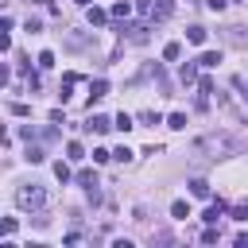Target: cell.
I'll list each match as a JSON object with an SVG mask.
<instances>
[{
  "mask_svg": "<svg viewBox=\"0 0 248 248\" xmlns=\"http://www.w3.org/2000/svg\"><path fill=\"white\" fill-rule=\"evenodd\" d=\"M236 151V140L225 136V132H209L202 140H194V155H205V159H225Z\"/></svg>",
  "mask_w": 248,
  "mask_h": 248,
  "instance_id": "6da1fadb",
  "label": "cell"
},
{
  "mask_svg": "<svg viewBox=\"0 0 248 248\" xmlns=\"http://www.w3.org/2000/svg\"><path fill=\"white\" fill-rule=\"evenodd\" d=\"M43 202H46V194H43V186H19L16 190V205L19 209H43Z\"/></svg>",
  "mask_w": 248,
  "mask_h": 248,
  "instance_id": "7a4b0ae2",
  "label": "cell"
},
{
  "mask_svg": "<svg viewBox=\"0 0 248 248\" xmlns=\"http://www.w3.org/2000/svg\"><path fill=\"white\" fill-rule=\"evenodd\" d=\"M170 12H174V0H155L151 4V23H163V19H170Z\"/></svg>",
  "mask_w": 248,
  "mask_h": 248,
  "instance_id": "3957f363",
  "label": "cell"
},
{
  "mask_svg": "<svg viewBox=\"0 0 248 248\" xmlns=\"http://www.w3.org/2000/svg\"><path fill=\"white\" fill-rule=\"evenodd\" d=\"M81 128H85V132H97V136H101V132H108V128H116V124H112L108 116H101V112H93V116H89V120H85Z\"/></svg>",
  "mask_w": 248,
  "mask_h": 248,
  "instance_id": "277c9868",
  "label": "cell"
},
{
  "mask_svg": "<svg viewBox=\"0 0 248 248\" xmlns=\"http://www.w3.org/2000/svg\"><path fill=\"white\" fill-rule=\"evenodd\" d=\"M101 97H108V81H105V78H97V81L89 85V105H93V101H101Z\"/></svg>",
  "mask_w": 248,
  "mask_h": 248,
  "instance_id": "5b68a950",
  "label": "cell"
},
{
  "mask_svg": "<svg viewBox=\"0 0 248 248\" xmlns=\"http://www.w3.org/2000/svg\"><path fill=\"white\" fill-rule=\"evenodd\" d=\"M202 217H205V225H217V221L225 217V202H213V205H209V209H205Z\"/></svg>",
  "mask_w": 248,
  "mask_h": 248,
  "instance_id": "8992f818",
  "label": "cell"
},
{
  "mask_svg": "<svg viewBox=\"0 0 248 248\" xmlns=\"http://www.w3.org/2000/svg\"><path fill=\"white\" fill-rule=\"evenodd\" d=\"M198 66H202L198 58H194V62H182V70H178V74H182V81H186V85H190V81H198Z\"/></svg>",
  "mask_w": 248,
  "mask_h": 248,
  "instance_id": "52a82bcc",
  "label": "cell"
},
{
  "mask_svg": "<svg viewBox=\"0 0 248 248\" xmlns=\"http://www.w3.org/2000/svg\"><path fill=\"white\" fill-rule=\"evenodd\" d=\"M186 39H190L194 46H202V43H205V27H202V23H194V27H186Z\"/></svg>",
  "mask_w": 248,
  "mask_h": 248,
  "instance_id": "ba28073f",
  "label": "cell"
},
{
  "mask_svg": "<svg viewBox=\"0 0 248 248\" xmlns=\"http://www.w3.org/2000/svg\"><path fill=\"white\" fill-rule=\"evenodd\" d=\"M190 194L194 198H209V182L205 178H190Z\"/></svg>",
  "mask_w": 248,
  "mask_h": 248,
  "instance_id": "9c48e42d",
  "label": "cell"
},
{
  "mask_svg": "<svg viewBox=\"0 0 248 248\" xmlns=\"http://www.w3.org/2000/svg\"><path fill=\"white\" fill-rule=\"evenodd\" d=\"M128 12H132V4H128V0H116L108 16H112V19H128Z\"/></svg>",
  "mask_w": 248,
  "mask_h": 248,
  "instance_id": "30bf717a",
  "label": "cell"
},
{
  "mask_svg": "<svg viewBox=\"0 0 248 248\" xmlns=\"http://www.w3.org/2000/svg\"><path fill=\"white\" fill-rule=\"evenodd\" d=\"M198 62H202L205 70H213V66L221 62V54H217V50H202V54H198Z\"/></svg>",
  "mask_w": 248,
  "mask_h": 248,
  "instance_id": "8fae6325",
  "label": "cell"
},
{
  "mask_svg": "<svg viewBox=\"0 0 248 248\" xmlns=\"http://www.w3.org/2000/svg\"><path fill=\"white\" fill-rule=\"evenodd\" d=\"M105 19H108V12H101V8H89V27H105Z\"/></svg>",
  "mask_w": 248,
  "mask_h": 248,
  "instance_id": "7c38bea8",
  "label": "cell"
},
{
  "mask_svg": "<svg viewBox=\"0 0 248 248\" xmlns=\"http://www.w3.org/2000/svg\"><path fill=\"white\" fill-rule=\"evenodd\" d=\"M167 128L182 132V128H186V112H170V116H167Z\"/></svg>",
  "mask_w": 248,
  "mask_h": 248,
  "instance_id": "4fadbf2b",
  "label": "cell"
},
{
  "mask_svg": "<svg viewBox=\"0 0 248 248\" xmlns=\"http://www.w3.org/2000/svg\"><path fill=\"white\" fill-rule=\"evenodd\" d=\"M66 159H85V147H81L78 140H70V143H66Z\"/></svg>",
  "mask_w": 248,
  "mask_h": 248,
  "instance_id": "5bb4252c",
  "label": "cell"
},
{
  "mask_svg": "<svg viewBox=\"0 0 248 248\" xmlns=\"http://www.w3.org/2000/svg\"><path fill=\"white\" fill-rule=\"evenodd\" d=\"M78 186H97V170H78Z\"/></svg>",
  "mask_w": 248,
  "mask_h": 248,
  "instance_id": "9a60e30c",
  "label": "cell"
},
{
  "mask_svg": "<svg viewBox=\"0 0 248 248\" xmlns=\"http://www.w3.org/2000/svg\"><path fill=\"white\" fill-rule=\"evenodd\" d=\"M229 39H232L236 46H248V31H244V27H229Z\"/></svg>",
  "mask_w": 248,
  "mask_h": 248,
  "instance_id": "2e32d148",
  "label": "cell"
},
{
  "mask_svg": "<svg viewBox=\"0 0 248 248\" xmlns=\"http://www.w3.org/2000/svg\"><path fill=\"white\" fill-rule=\"evenodd\" d=\"M170 217L186 221V217H190V205H186V202H174V205H170Z\"/></svg>",
  "mask_w": 248,
  "mask_h": 248,
  "instance_id": "e0dca14e",
  "label": "cell"
},
{
  "mask_svg": "<svg viewBox=\"0 0 248 248\" xmlns=\"http://www.w3.org/2000/svg\"><path fill=\"white\" fill-rule=\"evenodd\" d=\"M178 54H182V46H178V43H167V46H163V58H167V62H174Z\"/></svg>",
  "mask_w": 248,
  "mask_h": 248,
  "instance_id": "ac0fdd59",
  "label": "cell"
},
{
  "mask_svg": "<svg viewBox=\"0 0 248 248\" xmlns=\"http://www.w3.org/2000/svg\"><path fill=\"white\" fill-rule=\"evenodd\" d=\"M112 124H116V128H120V132H128V128H136V124H132V116H128V112H120V116H116V120H112Z\"/></svg>",
  "mask_w": 248,
  "mask_h": 248,
  "instance_id": "d6986e66",
  "label": "cell"
},
{
  "mask_svg": "<svg viewBox=\"0 0 248 248\" xmlns=\"http://www.w3.org/2000/svg\"><path fill=\"white\" fill-rule=\"evenodd\" d=\"M27 159H31V163H43V159H46V151H43V147H35V143H31V147H27Z\"/></svg>",
  "mask_w": 248,
  "mask_h": 248,
  "instance_id": "ffe728a7",
  "label": "cell"
},
{
  "mask_svg": "<svg viewBox=\"0 0 248 248\" xmlns=\"http://www.w3.org/2000/svg\"><path fill=\"white\" fill-rule=\"evenodd\" d=\"M54 174H58V182H70V178H74V174H70V167H66V163H54Z\"/></svg>",
  "mask_w": 248,
  "mask_h": 248,
  "instance_id": "44dd1931",
  "label": "cell"
},
{
  "mask_svg": "<svg viewBox=\"0 0 248 248\" xmlns=\"http://www.w3.org/2000/svg\"><path fill=\"white\" fill-rule=\"evenodd\" d=\"M232 217H236V221H248V202H236V205H232Z\"/></svg>",
  "mask_w": 248,
  "mask_h": 248,
  "instance_id": "7402d4cb",
  "label": "cell"
},
{
  "mask_svg": "<svg viewBox=\"0 0 248 248\" xmlns=\"http://www.w3.org/2000/svg\"><path fill=\"white\" fill-rule=\"evenodd\" d=\"M50 66H54V54L43 50V54H39V70H50Z\"/></svg>",
  "mask_w": 248,
  "mask_h": 248,
  "instance_id": "603a6c76",
  "label": "cell"
},
{
  "mask_svg": "<svg viewBox=\"0 0 248 248\" xmlns=\"http://www.w3.org/2000/svg\"><path fill=\"white\" fill-rule=\"evenodd\" d=\"M198 93L209 101V93H213V81H209V78H202V81H198Z\"/></svg>",
  "mask_w": 248,
  "mask_h": 248,
  "instance_id": "cb8c5ba5",
  "label": "cell"
},
{
  "mask_svg": "<svg viewBox=\"0 0 248 248\" xmlns=\"http://www.w3.org/2000/svg\"><path fill=\"white\" fill-rule=\"evenodd\" d=\"M108 159H112V151H105V147H97V151H93V163H108Z\"/></svg>",
  "mask_w": 248,
  "mask_h": 248,
  "instance_id": "d4e9b609",
  "label": "cell"
},
{
  "mask_svg": "<svg viewBox=\"0 0 248 248\" xmlns=\"http://www.w3.org/2000/svg\"><path fill=\"white\" fill-rule=\"evenodd\" d=\"M140 120H143V124H159V112H151V108H147V112H140Z\"/></svg>",
  "mask_w": 248,
  "mask_h": 248,
  "instance_id": "484cf974",
  "label": "cell"
},
{
  "mask_svg": "<svg viewBox=\"0 0 248 248\" xmlns=\"http://www.w3.org/2000/svg\"><path fill=\"white\" fill-rule=\"evenodd\" d=\"M112 159H120V163H128V159H132V151H128V147H116V151H112Z\"/></svg>",
  "mask_w": 248,
  "mask_h": 248,
  "instance_id": "4316f807",
  "label": "cell"
},
{
  "mask_svg": "<svg viewBox=\"0 0 248 248\" xmlns=\"http://www.w3.org/2000/svg\"><path fill=\"white\" fill-rule=\"evenodd\" d=\"M232 85H236V89H240V97L248 101V81H244V78H232Z\"/></svg>",
  "mask_w": 248,
  "mask_h": 248,
  "instance_id": "83f0119b",
  "label": "cell"
},
{
  "mask_svg": "<svg viewBox=\"0 0 248 248\" xmlns=\"http://www.w3.org/2000/svg\"><path fill=\"white\" fill-rule=\"evenodd\" d=\"M205 4H209V8H213V12H221V8H225V4H229V0H205Z\"/></svg>",
  "mask_w": 248,
  "mask_h": 248,
  "instance_id": "f1b7e54d",
  "label": "cell"
},
{
  "mask_svg": "<svg viewBox=\"0 0 248 248\" xmlns=\"http://www.w3.org/2000/svg\"><path fill=\"white\" fill-rule=\"evenodd\" d=\"M236 4H248V0H236Z\"/></svg>",
  "mask_w": 248,
  "mask_h": 248,
  "instance_id": "f546056e",
  "label": "cell"
},
{
  "mask_svg": "<svg viewBox=\"0 0 248 248\" xmlns=\"http://www.w3.org/2000/svg\"><path fill=\"white\" fill-rule=\"evenodd\" d=\"M78 4H89V0H78Z\"/></svg>",
  "mask_w": 248,
  "mask_h": 248,
  "instance_id": "4dcf8cb0",
  "label": "cell"
}]
</instances>
